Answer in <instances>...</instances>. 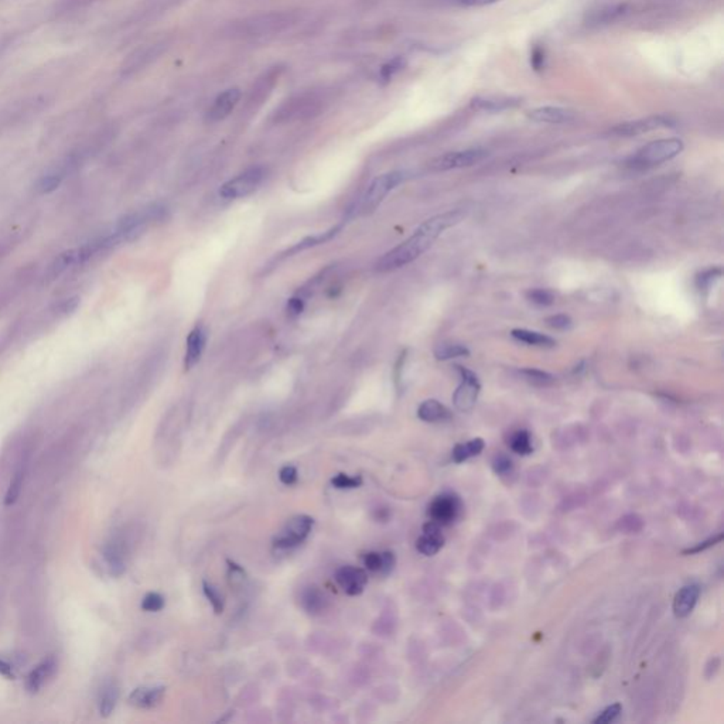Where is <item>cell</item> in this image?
<instances>
[{
	"label": "cell",
	"mask_w": 724,
	"mask_h": 724,
	"mask_svg": "<svg viewBox=\"0 0 724 724\" xmlns=\"http://www.w3.org/2000/svg\"><path fill=\"white\" fill-rule=\"evenodd\" d=\"M463 217L464 214L456 210L439 214L424 221L409 240H406L388 253H385L378 260L377 269L379 272H391L416 260L443 234V231L459 224L463 220Z\"/></svg>",
	"instance_id": "obj_1"
},
{
	"label": "cell",
	"mask_w": 724,
	"mask_h": 724,
	"mask_svg": "<svg viewBox=\"0 0 724 724\" xmlns=\"http://www.w3.org/2000/svg\"><path fill=\"white\" fill-rule=\"evenodd\" d=\"M683 151V142L679 139H661L641 148L631 159L630 165L636 168L652 167L676 158Z\"/></svg>",
	"instance_id": "obj_2"
},
{
	"label": "cell",
	"mask_w": 724,
	"mask_h": 724,
	"mask_svg": "<svg viewBox=\"0 0 724 724\" xmlns=\"http://www.w3.org/2000/svg\"><path fill=\"white\" fill-rule=\"evenodd\" d=\"M406 178V174L403 171H391L385 173L382 175H378L365 191L360 210L362 214H369L377 210V207L385 200V197L398 187L403 180Z\"/></svg>",
	"instance_id": "obj_3"
},
{
	"label": "cell",
	"mask_w": 724,
	"mask_h": 724,
	"mask_svg": "<svg viewBox=\"0 0 724 724\" xmlns=\"http://www.w3.org/2000/svg\"><path fill=\"white\" fill-rule=\"evenodd\" d=\"M265 170L262 167H250L238 174L235 178L221 185L220 195L225 200H237L252 194L262 184Z\"/></svg>",
	"instance_id": "obj_4"
},
{
	"label": "cell",
	"mask_w": 724,
	"mask_h": 724,
	"mask_svg": "<svg viewBox=\"0 0 724 724\" xmlns=\"http://www.w3.org/2000/svg\"><path fill=\"white\" fill-rule=\"evenodd\" d=\"M313 525L315 519L309 515H297L292 518L273 541L275 548L289 549L300 545L312 532Z\"/></svg>",
	"instance_id": "obj_5"
},
{
	"label": "cell",
	"mask_w": 724,
	"mask_h": 724,
	"mask_svg": "<svg viewBox=\"0 0 724 724\" xmlns=\"http://www.w3.org/2000/svg\"><path fill=\"white\" fill-rule=\"evenodd\" d=\"M462 511V501L454 494H442L436 496L429 505L430 521L442 525L453 524Z\"/></svg>",
	"instance_id": "obj_6"
},
{
	"label": "cell",
	"mask_w": 724,
	"mask_h": 724,
	"mask_svg": "<svg viewBox=\"0 0 724 724\" xmlns=\"http://www.w3.org/2000/svg\"><path fill=\"white\" fill-rule=\"evenodd\" d=\"M488 156V152L483 149H467L460 152H450L443 156L436 158L434 160L430 161L429 167L434 171H446V170H454V168H463L470 167L474 164H479Z\"/></svg>",
	"instance_id": "obj_7"
},
{
	"label": "cell",
	"mask_w": 724,
	"mask_h": 724,
	"mask_svg": "<svg viewBox=\"0 0 724 724\" xmlns=\"http://www.w3.org/2000/svg\"><path fill=\"white\" fill-rule=\"evenodd\" d=\"M457 371L462 375V384L459 385V388L453 395V402L459 410L466 412L473 409V406L477 402L481 385L477 375L473 371L463 367H457Z\"/></svg>",
	"instance_id": "obj_8"
},
{
	"label": "cell",
	"mask_w": 724,
	"mask_h": 724,
	"mask_svg": "<svg viewBox=\"0 0 724 724\" xmlns=\"http://www.w3.org/2000/svg\"><path fill=\"white\" fill-rule=\"evenodd\" d=\"M665 126H672V121L666 116H649V118H644V119H638V121H631V122H626V123H620L617 125L611 133L616 135V136H623V138H633V136H638V135H644L648 133L651 131H655V129H659V128H665Z\"/></svg>",
	"instance_id": "obj_9"
},
{
	"label": "cell",
	"mask_w": 724,
	"mask_h": 724,
	"mask_svg": "<svg viewBox=\"0 0 724 724\" xmlns=\"http://www.w3.org/2000/svg\"><path fill=\"white\" fill-rule=\"evenodd\" d=\"M335 581L348 596H358L364 591L368 576L365 570L354 566H342L335 571Z\"/></svg>",
	"instance_id": "obj_10"
},
{
	"label": "cell",
	"mask_w": 724,
	"mask_h": 724,
	"mask_svg": "<svg viewBox=\"0 0 724 724\" xmlns=\"http://www.w3.org/2000/svg\"><path fill=\"white\" fill-rule=\"evenodd\" d=\"M444 545V536L442 535L440 525L429 521L423 525V535L416 541V549L424 556L436 555Z\"/></svg>",
	"instance_id": "obj_11"
},
{
	"label": "cell",
	"mask_w": 724,
	"mask_h": 724,
	"mask_svg": "<svg viewBox=\"0 0 724 724\" xmlns=\"http://www.w3.org/2000/svg\"><path fill=\"white\" fill-rule=\"evenodd\" d=\"M240 98H241V91L238 88H231V89L223 92L214 101L213 106L210 108V111L207 113V121L208 122H220V121L225 119L234 111V108L238 105Z\"/></svg>",
	"instance_id": "obj_12"
},
{
	"label": "cell",
	"mask_w": 724,
	"mask_h": 724,
	"mask_svg": "<svg viewBox=\"0 0 724 724\" xmlns=\"http://www.w3.org/2000/svg\"><path fill=\"white\" fill-rule=\"evenodd\" d=\"M207 344V331L204 327L197 325L187 338V350H185V358H184V367L185 369H191L195 367L205 350Z\"/></svg>",
	"instance_id": "obj_13"
},
{
	"label": "cell",
	"mask_w": 724,
	"mask_h": 724,
	"mask_svg": "<svg viewBox=\"0 0 724 724\" xmlns=\"http://www.w3.org/2000/svg\"><path fill=\"white\" fill-rule=\"evenodd\" d=\"M700 596V587L698 584H688L682 587L673 598V613L678 618L690 616Z\"/></svg>",
	"instance_id": "obj_14"
},
{
	"label": "cell",
	"mask_w": 724,
	"mask_h": 724,
	"mask_svg": "<svg viewBox=\"0 0 724 724\" xmlns=\"http://www.w3.org/2000/svg\"><path fill=\"white\" fill-rule=\"evenodd\" d=\"M57 669V662L53 656L41 661L29 675H27V679H26V689L30 692V693H37L46 683L47 680L54 675Z\"/></svg>",
	"instance_id": "obj_15"
},
{
	"label": "cell",
	"mask_w": 724,
	"mask_h": 724,
	"mask_svg": "<svg viewBox=\"0 0 724 724\" xmlns=\"http://www.w3.org/2000/svg\"><path fill=\"white\" fill-rule=\"evenodd\" d=\"M27 469H29V454L23 453L17 462L16 470L13 473V477H11L9 486L6 489V494H4V505L6 506H11L17 502V499L21 494V488L24 484L26 474H27Z\"/></svg>",
	"instance_id": "obj_16"
},
{
	"label": "cell",
	"mask_w": 724,
	"mask_h": 724,
	"mask_svg": "<svg viewBox=\"0 0 724 724\" xmlns=\"http://www.w3.org/2000/svg\"><path fill=\"white\" fill-rule=\"evenodd\" d=\"M163 696V686H141L131 693L129 703L138 709H152L160 705Z\"/></svg>",
	"instance_id": "obj_17"
},
{
	"label": "cell",
	"mask_w": 724,
	"mask_h": 724,
	"mask_svg": "<svg viewBox=\"0 0 724 724\" xmlns=\"http://www.w3.org/2000/svg\"><path fill=\"white\" fill-rule=\"evenodd\" d=\"M528 116L539 123H567L574 119V112L559 106H541L529 111Z\"/></svg>",
	"instance_id": "obj_18"
},
{
	"label": "cell",
	"mask_w": 724,
	"mask_h": 724,
	"mask_svg": "<svg viewBox=\"0 0 724 724\" xmlns=\"http://www.w3.org/2000/svg\"><path fill=\"white\" fill-rule=\"evenodd\" d=\"M519 103L518 99L509 96H495V95H479L471 99V108L476 111L484 112H501L509 108H514Z\"/></svg>",
	"instance_id": "obj_19"
},
{
	"label": "cell",
	"mask_w": 724,
	"mask_h": 724,
	"mask_svg": "<svg viewBox=\"0 0 724 724\" xmlns=\"http://www.w3.org/2000/svg\"><path fill=\"white\" fill-rule=\"evenodd\" d=\"M103 561L108 566L109 571L113 576H121L125 571V551L121 542L111 541L103 546L102 551Z\"/></svg>",
	"instance_id": "obj_20"
},
{
	"label": "cell",
	"mask_w": 724,
	"mask_h": 724,
	"mask_svg": "<svg viewBox=\"0 0 724 724\" xmlns=\"http://www.w3.org/2000/svg\"><path fill=\"white\" fill-rule=\"evenodd\" d=\"M417 417L427 423H437L450 417L449 409L436 399L424 401L417 409Z\"/></svg>",
	"instance_id": "obj_21"
},
{
	"label": "cell",
	"mask_w": 724,
	"mask_h": 724,
	"mask_svg": "<svg viewBox=\"0 0 724 724\" xmlns=\"http://www.w3.org/2000/svg\"><path fill=\"white\" fill-rule=\"evenodd\" d=\"M118 698H119V690L113 682H108L102 686L101 693H99V703H98L99 713L102 718H109L113 713L116 703H118Z\"/></svg>",
	"instance_id": "obj_22"
},
{
	"label": "cell",
	"mask_w": 724,
	"mask_h": 724,
	"mask_svg": "<svg viewBox=\"0 0 724 724\" xmlns=\"http://www.w3.org/2000/svg\"><path fill=\"white\" fill-rule=\"evenodd\" d=\"M300 603H302V607L309 614H319L325 608L327 598L317 587L310 586L303 590L302 597H300Z\"/></svg>",
	"instance_id": "obj_23"
},
{
	"label": "cell",
	"mask_w": 724,
	"mask_h": 724,
	"mask_svg": "<svg viewBox=\"0 0 724 724\" xmlns=\"http://www.w3.org/2000/svg\"><path fill=\"white\" fill-rule=\"evenodd\" d=\"M484 447H485V443H484L483 439H480V437L469 440L467 443L456 444V447L453 449V453H452L453 462L457 463V464L464 463L469 459L479 456L483 452Z\"/></svg>",
	"instance_id": "obj_24"
},
{
	"label": "cell",
	"mask_w": 724,
	"mask_h": 724,
	"mask_svg": "<svg viewBox=\"0 0 724 724\" xmlns=\"http://www.w3.org/2000/svg\"><path fill=\"white\" fill-rule=\"evenodd\" d=\"M512 337L521 342H525L528 345H535V347H554L556 345V341L549 337V335H545L542 332H538V331H532V330H525V328H515L512 330Z\"/></svg>",
	"instance_id": "obj_25"
},
{
	"label": "cell",
	"mask_w": 724,
	"mask_h": 724,
	"mask_svg": "<svg viewBox=\"0 0 724 724\" xmlns=\"http://www.w3.org/2000/svg\"><path fill=\"white\" fill-rule=\"evenodd\" d=\"M341 230V225H337L331 230H328L327 233H322L320 235H313V237H309V238H305L303 241L297 242L295 246H292L287 252H286V256H290L293 253H297V252H302V250H306L309 248H313V246H317V245H322L325 242L331 241Z\"/></svg>",
	"instance_id": "obj_26"
},
{
	"label": "cell",
	"mask_w": 724,
	"mask_h": 724,
	"mask_svg": "<svg viewBox=\"0 0 724 724\" xmlns=\"http://www.w3.org/2000/svg\"><path fill=\"white\" fill-rule=\"evenodd\" d=\"M509 447L516 454H521V456L531 454L534 452V446H532V439H531L529 432H526V430L515 432L509 439Z\"/></svg>",
	"instance_id": "obj_27"
},
{
	"label": "cell",
	"mask_w": 724,
	"mask_h": 724,
	"mask_svg": "<svg viewBox=\"0 0 724 724\" xmlns=\"http://www.w3.org/2000/svg\"><path fill=\"white\" fill-rule=\"evenodd\" d=\"M470 351L466 345L462 344H440L434 350V357L439 361H447L459 357H469Z\"/></svg>",
	"instance_id": "obj_28"
},
{
	"label": "cell",
	"mask_w": 724,
	"mask_h": 724,
	"mask_svg": "<svg viewBox=\"0 0 724 724\" xmlns=\"http://www.w3.org/2000/svg\"><path fill=\"white\" fill-rule=\"evenodd\" d=\"M616 528L621 534H638L644 528V521L637 514H628V515H624L623 518H620L617 521Z\"/></svg>",
	"instance_id": "obj_29"
},
{
	"label": "cell",
	"mask_w": 724,
	"mask_h": 724,
	"mask_svg": "<svg viewBox=\"0 0 724 724\" xmlns=\"http://www.w3.org/2000/svg\"><path fill=\"white\" fill-rule=\"evenodd\" d=\"M521 375L531 384L538 387H548L555 382V377L549 372L536 369V368H525L521 371Z\"/></svg>",
	"instance_id": "obj_30"
},
{
	"label": "cell",
	"mask_w": 724,
	"mask_h": 724,
	"mask_svg": "<svg viewBox=\"0 0 724 724\" xmlns=\"http://www.w3.org/2000/svg\"><path fill=\"white\" fill-rule=\"evenodd\" d=\"M526 299L538 306H551L555 303V293L549 289H531L526 292Z\"/></svg>",
	"instance_id": "obj_31"
},
{
	"label": "cell",
	"mask_w": 724,
	"mask_h": 724,
	"mask_svg": "<svg viewBox=\"0 0 724 724\" xmlns=\"http://www.w3.org/2000/svg\"><path fill=\"white\" fill-rule=\"evenodd\" d=\"M203 590H204L205 597L211 603L215 614H221L224 611V597H223V594L217 590V587H214L208 581L203 583Z\"/></svg>",
	"instance_id": "obj_32"
},
{
	"label": "cell",
	"mask_w": 724,
	"mask_h": 724,
	"mask_svg": "<svg viewBox=\"0 0 724 724\" xmlns=\"http://www.w3.org/2000/svg\"><path fill=\"white\" fill-rule=\"evenodd\" d=\"M722 277V269L720 267H715V269H709V270H705L702 272L698 279H696V283H698V287L700 290H708L716 280H719Z\"/></svg>",
	"instance_id": "obj_33"
},
{
	"label": "cell",
	"mask_w": 724,
	"mask_h": 724,
	"mask_svg": "<svg viewBox=\"0 0 724 724\" xmlns=\"http://www.w3.org/2000/svg\"><path fill=\"white\" fill-rule=\"evenodd\" d=\"M164 607V598L159 593H148L142 600V610L148 613H158Z\"/></svg>",
	"instance_id": "obj_34"
},
{
	"label": "cell",
	"mask_w": 724,
	"mask_h": 724,
	"mask_svg": "<svg viewBox=\"0 0 724 724\" xmlns=\"http://www.w3.org/2000/svg\"><path fill=\"white\" fill-rule=\"evenodd\" d=\"M723 532H720L719 535H716V536H713V538H709V539H706V541H703V542H699L698 545H695V546H692V548L685 549L682 554H683V555H695V554L705 552V551H708V549L713 548L715 545L720 544V542L723 541Z\"/></svg>",
	"instance_id": "obj_35"
},
{
	"label": "cell",
	"mask_w": 724,
	"mask_h": 724,
	"mask_svg": "<svg viewBox=\"0 0 724 724\" xmlns=\"http://www.w3.org/2000/svg\"><path fill=\"white\" fill-rule=\"evenodd\" d=\"M621 710H623V706L620 703H614L608 708H606L596 719H594V723L596 724H608L611 722H614L620 715H621Z\"/></svg>",
	"instance_id": "obj_36"
},
{
	"label": "cell",
	"mask_w": 724,
	"mask_h": 724,
	"mask_svg": "<svg viewBox=\"0 0 724 724\" xmlns=\"http://www.w3.org/2000/svg\"><path fill=\"white\" fill-rule=\"evenodd\" d=\"M332 486L338 488V489H351V488H358L361 486L362 484V479L360 476L357 477H350L347 474H338L335 476L332 480H331Z\"/></svg>",
	"instance_id": "obj_37"
},
{
	"label": "cell",
	"mask_w": 724,
	"mask_h": 724,
	"mask_svg": "<svg viewBox=\"0 0 724 724\" xmlns=\"http://www.w3.org/2000/svg\"><path fill=\"white\" fill-rule=\"evenodd\" d=\"M512 462L509 457H506L505 454H498L494 457L492 460V470L495 471V474L498 476H505L508 473L512 471Z\"/></svg>",
	"instance_id": "obj_38"
},
{
	"label": "cell",
	"mask_w": 724,
	"mask_h": 724,
	"mask_svg": "<svg viewBox=\"0 0 724 724\" xmlns=\"http://www.w3.org/2000/svg\"><path fill=\"white\" fill-rule=\"evenodd\" d=\"M546 322L549 327L555 328V330H569L571 327V319L566 315H555V316H551L546 319Z\"/></svg>",
	"instance_id": "obj_39"
},
{
	"label": "cell",
	"mask_w": 724,
	"mask_h": 724,
	"mask_svg": "<svg viewBox=\"0 0 724 724\" xmlns=\"http://www.w3.org/2000/svg\"><path fill=\"white\" fill-rule=\"evenodd\" d=\"M364 566L371 570V571H379L381 570V564H382V558H381V554L378 552H368L364 555Z\"/></svg>",
	"instance_id": "obj_40"
},
{
	"label": "cell",
	"mask_w": 724,
	"mask_h": 724,
	"mask_svg": "<svg viewBox=\"0 0 724 724\" xmlns=\"http://www.w3.org/2000/svg\"><path fill=\"white\" fill-rule=\"evenodd\" d=\"M297 470L293 466H285L279 471V479L285 485H293L297 481Z\"/></svg>",
	"instance_id": "obj_41"
},
{
	"label": "cell",
	"mask_w": 724,
	"mask_h": 724,
	"mask_svg": "<svg viewBox=\"0 0 724 724\" xmlns=\"http://www.w3.org/2000/svg\"><path fill=\"white\" fill-rule=\"evenodd\" d=\"M381 558H382V564H381V570H379V573H381V574H384V576H387V574H389V573L394 570V567H395V564H397V558H395V555H394L392 552H389V551H388V552H382V554H381Z\"/></svg>",
	"instance_id": "obj_42"
},
{
	"label": "cell",
	"mask_w": 724,
	"mask_h": 724,
	"mask_svg": "<svg viewBox=\"0 0 724 724\" xmlns=\"http://www.w3.org/2000/svg\"><path fill=\"white\" fill-rule=\"evenodd\" d=\"M0 675L6 679H14V669L9 661L0 656Z\"/></svg>",
	"instance_id": "obj_43"
},
{
	"label": "cell",
	"mask_w": 724,
	"mask_h": 724,
	"mask_svg": "<svg viewBox=\"0 0 724 724\" xmlns=\"http://www.w3.org/2000/svg\"><path fill=\"white\" fill-rule=\"evenodd\" d=\"M287 310L290 315L297 316L303 312V302L302 299H290L287 303Z\"/></svg>",
	"instance_id": "obj_44"
},
{
	"label": "cell",
	"mask_w": 724,
	"mask_h": 724,
	"mask_svg": "<svg viewBox=\"0 0 724 724\" xmlns=\"http://www.w3.org/2000/svg\"><path fill=\"white\" fill-rule=\"evenodd\" d=\"M544 61H545L544 51L541 49H535L532 53V66L535 67V70H541L544 67Z\"/></svg>",
	"instance_id": "obj_45"
},
{
	"label": "cell",
	"mask_w": 724,
	"mask_h": 724,
	"mask_svg": "<svg viewBox=\"0 0 724 724\" xmlns=\"http://www.w3.org/2000/svg\"><path fill=\"white\" fill-rule=\"evenodd\" d=\"M498 0H456L457 4L460 6H466V7H474V6H486V4H492Z\"/></svg>",
	"instance_id": "obj_46"
},
{
	"label": "cell",
	"mask_w": 724,
	"mask_h": 724,
	"mask_svg": "<svg viewBox=\"0 0 724 724\" xmlns=\"http://www.w3.org/2000/svg\"><path fill=\"white\" fill-rule=\"evenodd\" d=\"M6 253H7V248L3 243H0V260H1V258L6 256Z\"/></svg>",
	"instance_id": "obj_47"
}]
</instances>
